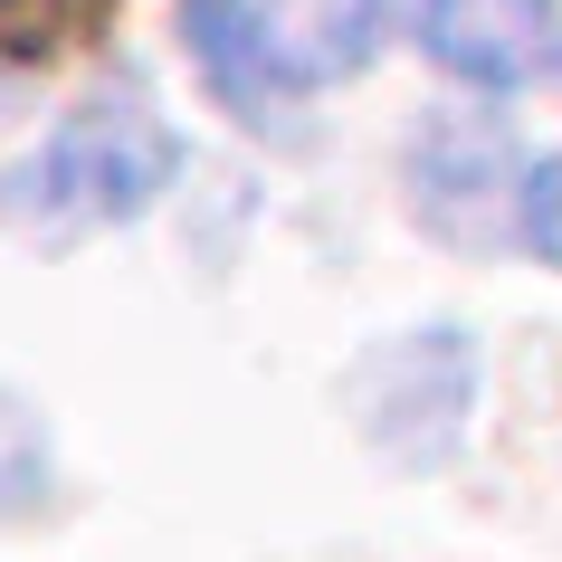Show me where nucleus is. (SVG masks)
Segmentation results:
<instances>
[{
    "label": "nucleus",
    "instance_id": "nucleus-8",
    "mask_svg": "<svg viewBox=\"0 0 562 562\" xmlns=\"http://www.w3.org/2000/svg\"><path fill=\"white\" fill-rule=\"evenodd\" d=\"M515 238H525L533 267L562 277V153H543V162L515 172Z\"/></svg>",
    "mask_w": 562,
    "mask_h": 562
},
{
    "label": "nucleus",
    "instance_id": "nucleus-7",
    "mask_svg": "<svg viewBox=\"0 0 562 562\" xmlns=\"http://www.w3.org/2000/svg\"><path fill=\"white\" fill-rule=\"evenodd\" d=\"M48 505V429L30 401L0 391V515H38Z\"/></svg>",
    "mask_w": 562,
    "mask_h": 562
},
{
    "label": "nucleus",
    "instance_id": "nucleus-3",
    "mask_svg": "<svg viewBox=\"0 0 562 562\" xmlns=\"http://www.w3.org/2000/svg\"><path fill=\"white\" fill-rule=\"evenodd\" d=\"M181 58L201 67L210 105L238 124V134H267V144H296L315 87L296 77V58L267 30V0H181Z\"/></svg>",
    "mask_w": 562,
    "mask_h": 562
},
{
    "label": "nucleus",
    "instance_id": "nucleus-6",
    "mask_svg": "<svg viewBox=\"0 0 562 562\" xmlns=\"http://www.w3.org/2000/svg\"><path fill=\"white\" fill-rule=\"evenodd\" d=\"M401 10L411 0H267V30L296 58V77L325 95L334 77H362V67L382 58V38H391Z\"/></svg>",
    "mask_w": 562,
    "mask_h": 562
},
{
    "label": "nucleus",
    "instance_id": "nucleus-4",
    "mask_svg": "<svg viewBox=\"0 0 562 562\" xmlns=\"http://www.w3.org/2000/svg\"><path fill=\"white\" fill-rule=\"evenodd\" d=\"M401 30L468 95H525L562 77V0H411Z\"/></svg>",
    "mask_w": 562,
    "mask_h": 562
},
{
    "label": "nucleus",
    "instance_id": "nucleus-1",
    "mask_svg": "<svg viewBox=\"0 0 562 562\" xmlns=\"http://www.w3.org/2000/svg\"><path fill=\"white\" fill-rule=\"evenodd\" d=\"M181 172H191L181 124L124 77V87L77 95V105L0 172V220L20 238H38V248H77V238H95V229H134L144 210H162V191H172Z\"/></svg>",
    "mask_w": 562,
    "mask_h": 562
},
{
    "label": "nucleus",
    "instance_id": "nucleus-5",
    "mask_svg": "<svg viewBox=\"0 0 562 562\" xmlns=\"http://www.w3.org/2000/svg\"><path fill=\"white\" fill-rule=\"evenodd\" d=\"M515 144H505L496 115H468V105H439V115L411 134V210L439 238H496L515 220Z\"/></svg>",
    "mask_w": 562,
    "mask_h": 562
},
{
    "label": "nucleus",
    "instance_id": "nucleus-2",
    "mask_svg": "<svg viewBox=\"0 0 562 562\" xmlns=\"http://www.w3.org/2000/svg\"><path fill=\"white\" fill-rule=\"evenodd\" d=\"M476 411V344L458 325L391 334L382 353L353 372V419L391 468H448Z\"/></svg>",
    "mask_w": 562,
    "mask_h": 562
}]
</instances>
